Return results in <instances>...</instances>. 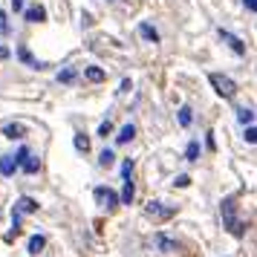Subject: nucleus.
I'll list each match as a JSON object with an SVG mask.
<instances>
[{
	"mask_svg": "<svg viewBox=\"0 0 257 257\" xmlns=\"http://www.w3.org/2000/svg\"><path fill=\"white\" fill-rule=\"evenodd\" d=\"M220 214H222V222H225L228 234H234V237H245V222L237 217V205H234V197H225V199H222Z\"/></svg>",
	"mask_w": 257,
	"mask_h": 257,
	"instance_id": "f257e3e1",
	"label": "nucleus"
},
{
	"mask_svg": "<svg viewBox=\"0 0 257 257\" xmlns=\"http://www.w3.org/2000/svg\"><path fill=\"white\" fill-rule=\"evenodd\" d=\"M208 81H211V87L217 90V95H222V98H234V95H237V84H234L228 75H222V72H211Z\"/></svg>",
	"mask_w": 257,
	"mask_h": 257,
	"instance_id": "f03ea898",
	"label": "nucleus"
},
{
	"mask_svg": "<svg viewBox=\"0 0 257 257\" xmlns=\"http://www.w3.org/2000/svg\"><path fill=\"white\" fill-rule=\"evenodd\" d=\"M145 214H148L153 222H162V220H171V217L176 214V208H174V205H165V202H159V199H156V202H148Z\"/></svg>",
	"mask_w": 257,
	"mask_h": 257,
	"instance_id": "7ed1b4c3",
	"label": "nucleus"
},
{
	"mask_svg": "<svg viewBox=\"0 0 257 257\" xmlns=\"http://www.w3.org/2000/svg\"><path fill=\"white\" fill-rule=\"evenodd\" d=\"M93 197H95V202H98V205H101V208H116L118 205V197H116V191H110V188H104V185H98L93 191Z\"/></svg>",
	"mask_w": 257,
	"mask_h": 257,
	"instance_id": "20e7f679",
	"label": "nucleus"
},
{
	"mask_svg": "<svg viewBox=\"0 0 257 257\" xmlns=\"http://www.w3.org/2000/svg\"><path fill=\"white\" fill-rule=\"evenodd\" d=\"M153 245H156L159 251H168V254H171V251H179V243H176L174 237H168V234H156V237H153Z\"/></svg>",
	"mask_w": 257,
	"mask_h": 257,
	"instance_id": "39448f33",
	"label": "nucleus"
},
{
	"mask_svg": "<svg viewBox=\"0 0 257 257\" xmlns=\"http://www.w3.org/2000/svg\"><path fill=\"white\" fill-rule=\"evenodd\" d=\"M220 38H222V44H228V47H231L237 55H245V44H243L237 35H231L228 29H220Z\"/></svg>",
	"mask_w": 257,
	"mask_h": 257,
	"instance_id": "423d86ee",
	"label": "nucleus"
},
{
	"mask_svg": "<svg viewBox=\"0 0 257 257\" xmlns=\"http://www.w3.org/2000/svg\"><path fill=\"white\" fill-rule=\"evenodd\" d=\"M18 58L24 61L26 67H32V70H44V67H47V64H44V61H38L35 55H32V52H29V49L24 47V44H21V47H18Z\"/></svg>",
	"mask_w": 257,
	"mask_h": 257,
	"instance_id": "0eeeda50",
	"label": "nucleus"
},
{
	"mask_svg": "<svg viewBox=\"0 0 257 257\" xmlns=\"http://www.w3.org/2000/svg\"><path fill=\"white\" fill-rule=\"evenodd\" d=\"M35 211H38V202L32 197H21L15 202V214H21V217H24V214H35Z\"/></svg>",
	"mask_w": 257,
	"mask_h": 257,
	"instance_id": "6e6552de",
	"label": "nucleus"
},
{
	"mask_svg": "<svg viewBox=\"0 0 257 257\" xmlns=\"http://www.w3.org/2000/svg\"><path fill=\"white\" fill-rule=\"evenodd\" d=\"M18 168H21L24 174H38V171H41V159H38V156H32V153H26Z\"/></svg>",
	"mask_w": 257,
	"mask_h": 257,
	"instance_id": "1a4fd4ad",
	"label": "nucleus"
},
{
	"mask_svg": "<svg viewBox=\"0 0 257 257\" xmlns=\"http://www.w3.org/2000/svg\"><path fill=\"white\" fill-rule=\"evenodd\" d=\"M24 18H26V24H41V21H47V9L44 6H29L24 12Z\"/></svg>",
	"mask_w": 257,
	"mask_h": 257,
	"instance_id": "9d476101",
	"label": "nucleus"
},
{
	"mask_svg": "<svg viewBox=\"0 0 257 257\" xmlns=\"http://www.w3.org/2000/svg\"><path fill=\"white\" fill-rule=\"evenodd\" d=\"M84 78H87V81H93V84H101L107 78V72L101 70V67H84Z\"/></svg>",
	"mask_w": 257,
	"mask_h": 257,
	"instance_id": "9b49d317",
	"label": "nucleus"
},
{
	"mask_svg": "<svg viewBox=\"0 0 257 257\" xmlns=\"http://www.w3.org/2000/svg\"><path fill=\"white\" fill-rule=\"evenodd\" d=\"M15 171H18L15 156H0V174L3 176H15Z\"/></svg>",
	"mask_w": 257,
	"mask_h": 257,
	"instance_id": "f8f14e48",
	"label": "nucleus"
},
{
	"mask_svg": "<svg viewBox=\"0 0 257 257\" xmlns=\"http://www.w3.org/2000/svg\"><path fill=\"white\" fill-rule=\"evenodd\" d=\"M139 35L145 38L148 44H159V32H156L151 24H139Z\"/></svg>",
	"mask_w": 257,
	"mask_h": 257,
	"instance_id": "ddd939ff",
	"label": "nucleus"
},
{
	"mask_svg": "<svg viewBox=\"0 0 257 257\" xmlns=\"http://www.w3.org/2000/svg\"><path fill=\"white\" fill-rule=\"evenodd\" d=\"M3 136H6V139H24L26 127L24 124H6V127H3Z\"/></svg>",
	"mask_w": 257,
	"mask_h": 257,
	"instance_id": "4468645a",
	"label": "nucleus"
},
{
	"mask_svg": "<svg viewBox=\"0 0 257 257\" xmlns=\"http://www.w3.org/2000/svg\"><path fill=\"white\" fill-rule=\"evenodd\" d=\"M133 139H136V127H133V124H124V127L118 130V136H116L118 145H127V142H133Z\"/></svg>",
	"mask_w": 257,
	"mask_h": 257,
	"instance_id": "2eb2a0df",
	"label": "nucleus"
},
{
	"mask_svg": "<svg viewBox=\"0 0 257 257\" xmlns=\"http://www.w3.org/2000/svg\"><path fill=\"white\" fill-rule=\"evenodd\" d=\"M133 197H136V188H133V179H124V188H121V202H124V205H130V202H133Z\"/></svg>",
	"mask_w": 257,
	"mask_h": 257,
	"instance_id": "dca6fc26",
	"label": "nucleus"
},
{
	"mask_svg": "<svg viewBox=\"0 0 257 257\" xmlns=\"http://www.w3.org/2000/svg\"><path fill=\"white\" fill-rule=\"evenodd\" d=\"M72 145H75V151H78V153L90 151V139H87L84 133H75V136H72Z\"/></svg>",
	"mask_w": 257,
	"mask_h": 257,
	"instance_id": "f3484780",
	"label": "nucleus"
},
{
	"mask_svg": "<svg viewBox=\"0 0 257 257\" xmlns=\"http://www.w3.org/2000/svg\"><path fill=\"white\" fill-rule=\"evenodd\" d=\"M75 78H78V70H75V67H67V70L58 72V81L61 84H72Z\"/></svg>",
	"mask_w": 257,
	"mask_h": 257,
	"instance_id": "a211bd4d",
	"label": "nucleus"
},
{
	"mask_svg": "<svg viewBox=\"0 0 257 257\" xmlns=\"http://www.w3.org/2000/svg\"><path fill=\"white\" fill-rule=\"evenodd\" d=\"M179 127H188V124H191V121H194V110H191V107H179Z\"/></svg>",
	"mask_w": 257,
	"mask_h": 257,
	"instance_id": "6ab92c4d",
	"label": "nucleus"
},
{
	"mask_svg": "<svg viewBox=\"0 0 257 257\" xmlns=\"http://www.w3.org/2000/svg\"><path fill=\"white\" fill-rule=\"evenodd\" d=\"M44 245H47V240H44L41 234H35V237L29 240V254H41V251H44Z\"/></svg>",
	"mask_w": 257,
	"mask_h": 257,
	"instance_id": "aec40b11",
	"label": "nucleus"
},
{
	"mask_svg": "<svg viewBox=\"0 0 257 257\" xmlns=\"http://www.w3.org/2000/svg\"><path fill=\"white\" fill-rule=\"evenodd\" d=\"M185 159H188V162H197V159H199V142H197V139L188 142V148H185Z\"/></svg>",
	"mask_w": 257,
	"mask_h": 257,
	"instance_id": "412c9836",
	"label": "nucleus"
},
{
	"mask_svg": "<svg viewBox=\"0 0 257 257\" xmlns=\"http://www.w3.org/2000/svg\"><path fill=\"white\" fill-rule=\"evenodd\" d=\"M98 165H101V168H110V165H116V153L110 151V148H107V151H101V156H98Z\"/></svg>",
	"mask_w": 257,
	"mask_h": 257,
	"instance_id": "4be33fe9",
	"label": "nucleus"
},
{
	"mask_svg": "<svg viewBox=\"0 0 257 257\" xmlns=\"http://www.w3.org/2000/svg\"><path fill=\"white\" fill-rule=\"evenodd\" d=\"M237 118H240V124H251V121H254V113H251L248 107H240V110H237Z\"/></svg>",
	"mask_w": 257,
	"mask_h": 257,
	"instance_id": "5701e85b",
	"label": "nucleus"
},
{
	"mask_svg": "<svg viewBox=\"0 0 257 257\" xmlns=\"http://www.w3.org/2000/svg\"><path fill=\"white\" fill-rule=\"evenodd\" d=\"M110 133H113V121H110V118H107V121H101V124H98V136H110Z\"/></svg>",
	"mask_w": 257,
	"mask_h": 257,
	"instance_id": "b1692460",
	"label": "nucleus"
},
{
	"mask_svg": "<svg viewBox=\"0 0 257 257\" xmlns=\"http://www.w3.org/2000/svg\"><path fill=\"white\" fill-rule=\"evenodd\" d=\"M0 35H9V15L0 12Z\"/></svg>",
	"mask_w": 257,
	"mask_h": 257,
	"instance_id": "393cba45",
	"label": "nucleus"
},
{
	"mask_svg": "<svg viewBox=\"0 0 257 257\" xmlns=\"http://www.w3.org/2000/svg\"><path fill=\"white\" fill-rule=\"evenodd\" d=\"M245 142H248V145H254V142H257V130H254V124H248V127H245Z\"/></svg>",
	"mask_w": 257,
	"mask_h": 257,
	"instance_id": "a878e982",
	"label": "nucleus"
},
{
	"mask_svg": "<svg viewBox=\"0 0 257 257\" xmlns=\"http://www.w3.org/2000/svg\"><path fill=\"white\" fill-rule=\"evenodd\" d=\"M174 185H176V188H188V185H191V176H188V174L176 176V179H174Z\"/></svg>",
	"mask_w": 257,
	"mask_h": 257,
	"instance_id": "bb28decb",
	"label": "nucleus"
},
{
	"mask_svg": "<svg viewBox=\"0 0 257 257\" xmlns=\"http://www.w3.org/2000/svg\"><path fill=\"white\" fill-rule=\"evenodd\" d=\"M130 174H133V159H124V165H121V176L127 179Z\"/></svg>",
	"mask_w": 257,
	"mask_h": 257,
	"instance_id": "cd10ccee",
	"label": "nucleus"
},
{
	"mask_svg": "<svg viewBox=\"0 0 257 257\" xmlns=\"http://www.w3.org/2000/svg\"><path fill=\"white\" fill-rule=\"evenodd\" d=\"M26 0H12V12H24Z\"/></svg>",
	"mask_w": 257,
	"mask_h": 257,
	"instance_id": "c85d7f7f",
	"label": "nucleus"
},
{
	"mask_svg": "<svg viewBox=\"0 0 257 257\" xmlns=\"http://www.w3.org/2000/svg\"><path fill=\"white\" fill-rule=\"evenodd\" d=\"M243 3H245V9H248V12H257V3H254V0H243Z\"/></svg>",
	"mask_w": 257,
	"mask_h": 257,
	"instance_id": "c756f323",
	"label": "nucleus"
},
{
	"mask_svg": "<svg viewBox=\"0 0 257 257\" xmlns=\"http://www.w3.org/2000/svg\"><path fill=\"white\" fill-rule=\"evenodd\" d=\"M118 93H130V78H124V81H121V90H118Z\"/></svg>",
	"mask_w": 257,
	"mask_h": 257,
	"instance_id": "7c9ffc66",
	"label": "nucleus"
},
{
	"mask_svg": "<svg viewBox=\"0 0 257 257\" xmlns=\"http://www.w3.org/2000/svg\"><path fill=\"white\" fill-rule=\"evenodd\" d=\"M110 3H116V0H110Z\"/></svg>",
	"mask_w": 257,
	"mask_h": 257,
	"instance_id": "2f4dec72",
	"label": "nucleus"
}]
</instances>
